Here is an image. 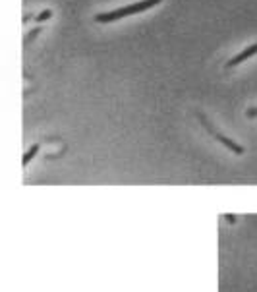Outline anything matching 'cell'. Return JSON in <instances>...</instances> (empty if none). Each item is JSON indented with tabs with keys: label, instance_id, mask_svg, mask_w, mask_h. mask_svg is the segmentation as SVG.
I'll return each mask as SVG.
<instances>
[{
	"label": "cell",
	"instance_id": "6da1fadb",
	"mask_svg": "<svg viewBox=\"0 0 257 292\" xmlns=\"http://www.w3.org/2000/svg\"><path fill=\"white\" fill-rule=\"evenodd\" d=\"M158 2H160V0H139V2L128 4V6H122V8H116V10H112V12L97 14V16H95V21H99V23H109V21L122 20V18H126V16H134V14L149 10V8L157 6Z\"/></svg>",
	"mask_w": 257,
	"mask_h": 292
},
{
	"label": "cell",
	"instance_id": "7a4b0ae2",
	"mask_svg": "<svg viewBox=\"0 0 257 292\" xmlns=\"http://www.w3.org/2000/svg\"><path fill=\"white\" fill-rule=\"evenodd\" d=\"M201 122H203V124L207 126V130L211 132V134H213V137H215V139H218V141H220L222 145H227L228 149H232V151H234V153H238V155H242V153H244V147L238 145L236 141H232V139L224 137L222 134H220V132H217V130H213V128H211V124H209L207 120H205V116H201Z\"/></svg>",
	"mask_w": 257,
	"mask_h": 292
},
{
	"label": "cell",
	"instance_id": "3957f363",
	"mask_svg": "<svg viewBox=\"0 0 257 292\" xmlns=\"http://www.w3.org/2000/svg\"><path fill=\"white\" fill-rule=\"evenodd\" d=\"M253 54H257V43H253V45H249L247 49H244L240 54H236L234 59H230L227 62V66L228 68H232V66H238L240 62H244V60H247V59H251Z\"/></svg>",
	"mask_w": 257,
	"mask_h": 292
},
{
	"label": "cell",
	"instance_id": "277c9868",
	"mask_svg": "<svg viewBox=\"0 0 257 292\" xmlns=\"http://www.w3.org/2000/svg\"><path fill=\"white\" fill-rule=\"evenodd\" d=\"M37 151H39V145L35 143V145L31 147L29 151H27V153L23 155V161H21V163H23V166H27V165H29V161H31V159H33V157H35V155H37Z\"/></svg>",
	"mask_w": 257,
	"mask_h": 292
},
{
	"label": "cell",
	"instance_id": "5b68a950",
	"mask_svg": "<svg viewBox=\"0 0 257 292\" xmlns=\"http://www.w3.org/2000/svg\"><path fill=\"white\" fill-rule=\"evenodd\" d=\"M50 16H52V12H50V10H43L39 16H35V20H37V21H45V20H49Z\"/></svg>",
	"mask_w": 257,
	"mask_h": 292
},
{
	"label": "cell",
	"instance_id": "8992f818",
	"mask_svg": "<svg viewBox=\"0 0 257 292\" xmlns=\"http://www.w3.org/2000/svg\"><path fill=\"white\" fill-rule=\"evenodd\" d=\"M247 116H257V108H247Z\"/></svg>",
	"mask_w": 257,
	"mask_h": 292
},
{
	"label": "cell",
	"instance_id": "52a82bcc",
	"mask_svg": "<svg viewBox=\"0 0 257 292\" xmlns=\"http://www.w3.org/2000/svg\"><path fill=\"white\" fill-rule=\"evenodd\" d=\"M227 221L228 223H236V217L234 215H227Z\"/></svg>",
	"mask_w": 257,
	"mask_h": 292
}]
</instances>
